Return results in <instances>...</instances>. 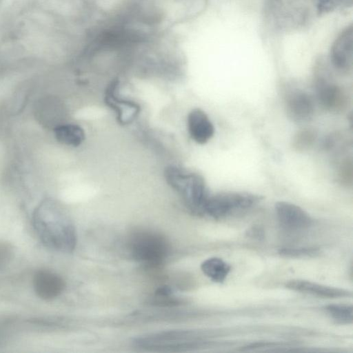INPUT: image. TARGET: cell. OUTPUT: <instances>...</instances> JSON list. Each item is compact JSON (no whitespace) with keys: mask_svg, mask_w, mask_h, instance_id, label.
Returning a JSON list of instances; mask_svg holds the SVG:
<instances>
[{"mask_svg":"<svg viewBox=\"0 0 353 353\" xmlns=\"http://www.w3.org/2000/svg\"><path fill=\"white\" fill-rule=\"evenodd\" d=\"M164 175L168 183L182 198L186 206L196 214H203L209 197L203 177L176 165L167 167Z\"/></svg>","mask_w":353,"mask_h":353,"instance_id":"cell-1","label":"cell"},{"mask_svg":"<svg viewBox=\"0 0 353 353\" xmlns=\"http://www.w3.org/2000/svg\"><path fill=\"white\" fill-rule=\"evenodd\" d=\"M130 250L133 258L150 265L161 264L169 253L167 239L150 231L134 232L130 239Z\"/></svg>","mask_w":353,"mask_h":353,"instance_id":"cell-2","label":"cell"},{"mask_svg":"<svg viewBox=\"0 0 353 353\" xmlns=\"http://www.w3.org/2000/svg\"><path fill=\"white\" fill-rule=\"evenodd\" d=\"M261 199L260 195L245 192H219L209 196L204 208V214L214 219H221L249 209Z\"/></svg>","mask_w":353,"mask_h":353,"instance_id":"cell-3","label":"cell"},{"mask_svg":"<svg viewBox=\"0 0 353 353\" xmlns=\"http://www.w3.org/2000/svg\"><path fill=\"white\" fill-rule=\"evenodd\" d=\"M314 87L321 105L332 112L342 111L348 102L345 90L336 84L327 71L317 72L314 75Z\"/></svg>","mask_w":353,"mask_h":353,"instance_id":"cell-4","label":"cell"},{"mask_svg":"<svg viewBox=\"0 0 353 353\" xmlns=\"http://www.w3.org/2000/svg\"><path fill=\"white\" fill-rule=\"evenodd\" d=\"M284 107L287 117L294 123L307 122L312 118L314 113L312 97L301 89H292L286 94Z\"/></svg>","mask_w":353,"mask_h":353,"instance_id":"cell-5","label":"cell"},{"mask_svg":"<svg viewBox=\"0 0 353 353\" xmlns=\"http://www.w3.org/2000/svg\"><path fill=\"white\" fill-rule=\"evenodd\" d=\"M275 212L280 223L288 229H305L312 222L307 212L299 205L290 202H277L275 204Z\"/></svg>","mask_w":353,"mask_h":353,"instance_id":"cell-6","label":"cell"},{"mask_svg":"<svg viewBox=\"0 0 353 353\" xmlns=\"http://www.w3.org/2000/svg\"><path fill=\"white\" fill-rule=\"evenodd\" d=\"M352 27L345 30L336 40L331 52V61L340 72H345L352 65Z\"/></svg>","mask_w":353,"mask_h":353,"instance_id":"cell-7","label":"cell"},{"mask_svg":"<svg viewBox=\"0 0 353 353\" xmlns=\"http://www.w3.org/2000/svg\"><path fill=\"white\" fill-rule=\"evenodd\" d=\"M188 130L191 139L205 144L214 136V127L207 114L200 108L192 110L188 116Z\"/></svg>","mask_w":353,"mask_h":353,"instance_id":"cell-8","label":"cell"},{"mask_svg":"<svg viewBox=\"0 0 353 353\" xmlns=\"http://www.w3.org/2000/svg\"><path fill=\"white\" fill-rule=\"evenodd\" d=\"M37 294L46 300L58 296L65 288L64 281L59 275L46 270L39 271L33 279Z\"/></svg>","mask_w":353,"mask_h":353,"instance_id":"cell-9","label":"cell"},{"mask_svg":"<svg viewBox=\"0 0 353 353\" xmlns=\"http://www.w3.org/2000/svg\"><path fill=\"white\" fill-rule=\"evenodd\" d=\"M291 290L305 292L325 298H343L352 296V292L342 288L327 286L305 280L293 279L285 284Z\"/></svg>","mask_w":353,"mask_h":353,"instance_id":"cell-10","label":"cell"},{"mask_svg":"<svg viewBox=\"0 0 353 353\" xmlns=\"http://www.w3.org/2000/svg\"><path fill=\"white\" fill-rule=\"evenodd\" d=\"M56 139L61 143L78 147L85 140L83 129L77 124H63L54 130Z\"/></svg>","mask_w":353,"mask_h":353,"instance_id":"cell-11","label":"cell"},{"mask_svg":"<svg viewBox=\"0 0 353 353\" xmlns=\"http://www.w3.org/2000/svg\"><path fill=\"white\" fill-rule=\"evenodd\" d=\"M201 269L212 281L222 283L230 273L231 266L220 258L212 257L201 263Z\"/></svg>","mask_w":353,"mask_h":353,"instance_id":"cell-12","label":"cell"},{"mask_svg":"<svg viewBox=\"0 0 353 353\" xmlns=\"http://www.w3.org/2000/svg\"><path fill=\"white\" fill-rule=\"evenodd\" d=\"M317 139V132L314 128H304L297 131L292 139V148L298 152H303L310 150Z\"/></svg>","mask_w":353,"mask_h":353,"instance_id":"cell-13","label":"cell"},{"mask_svg":"<svg viewBox=\"0 0 353 353\" xmlns=\"http://www.w3.org/2000/svg\"><path fill=\"white\" fill-rule=\"evenodd\" d=\"M328 314L336 322L350 324L353 322V307L350 305L330 304L325 307Z\"/></svg>","mask_w":353,"mask_h":353,"instance_id":"cell-14","label":"cell"},{"mask_svg":"<svg viewBox=\"0 0 353 353\" xmlns=\"http://www.w3.org/2000/svg\"><path fill=\"white\" fill-rule=\"evenodd\" d=\"M279 254L285 258H305L316 256L320 251L315 248H281Z\"/></svg>","mask_w":353,"mask_h":353,"instance_id":"cell-15","label":"cell"},{"mask_svg":"<svg viewBox=\"0 0 353 353\" xmlns=\"http://www.w3.org/2000/svg\"><path fill=\"white\" fill-rule=\"evenodd\" d=\"M352 161L344 160L340 164L337 172V179L343 184H351L352 182Z\"/></svg>","mask_w":353,"mask_h":353,"instance_id":"cell-16","label":"cell"}]
</instances>
